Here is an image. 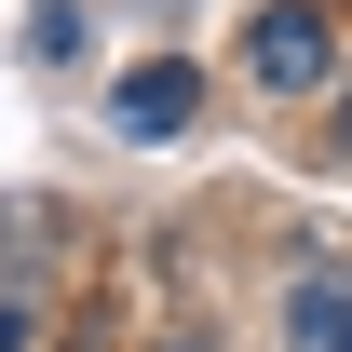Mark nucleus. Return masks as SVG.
Returning <instances> with one entry per match:
<instances>
[{
	"instance_id": "f257e3e1",
	"label": "nucleus",
	"mask_w": 352,
	"mask_h": 352,
	"mask_svg": "<svg viewBox=\"0 0 352 352\" xmlns=\"http://www.w3.org/2000/svg\"><path fill=\"white\" fill-rule=\"evenodd\" d=\"M325 54H339V41H325V14H311V0H271L258 28H244V68H258L271 95H311V82H325Z\"/></svg>"
},
{
	"instance_id": "f03ea898",
	"label": "nucleus",
	"mask_w": 352,
	"mask_h": 352,
	"mask_svg": "<svg viewBox=\"0 0 352 352\" xmlns=\"http://www.w3.org/2000/svg\"><path fill=\"white\" fill-rule=\"evenodd\" d=\"M190 95H204V82H190L176 54H149V68L109 82V122H122V135H176V122H190Z\"/></svg>"
},
{
	"instance_id": "7ed1b4c3",
	"label": "nucleus",
	"mask_w": 352,
	"mask_h": 352,
	"mask_svg": "<svg viewBox=\"0 0 352 352\" xmlns=\"http://www.w3.org/2000/svg\"><path fill=\"white\" fill-rule=\"evenodd\" d=\"M285 352H352V285L339 271H298L285 285Z\"/></svg>"
},
{
	"instance_id": "20e7f679",
	"label": "nucleus",
	"mask_w": 352,
	"mask_h": 352,
	"mask_svg": "<svg viewBox=\"0 0 352 352\" xmlns=\"http://www.w3.org/2000/svg\"><path fill=\"white\" fill-rule=\"evenodd\" d=\"M0 352H28V325H14V311H0Z\"/></svg>"
}]
</instances>
